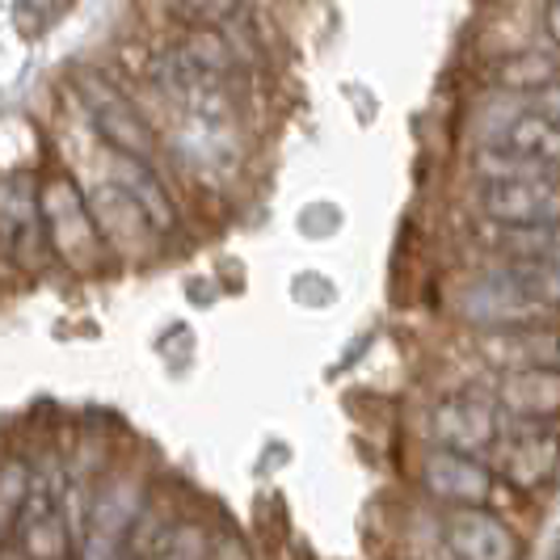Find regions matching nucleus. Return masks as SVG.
Instances as JSON below:
<instances>
[{
    "instance_id": "19",
    "label": "nucleus",
    "mask_w": 560,
    "mask_h": 560,
    "mask_svg": "<svg viewBox=\"0 0 560 560\" xmlns=\"http://www.w3.org/2000/svg\"><path fill=\"white\" fill-rule=\"evenodd\" d=\"M539 30H544V38L560 51V0H544V9H539Z\"/></svg>"
},
{
    "instance_id": "4",
    "label": "nucleus",
    "mask_w": 560,
    "mask_h": 560,
    "mask_svg": "<svg viewBox=\"0 0 560 560\" xmlns=\"http://www.w3.org/2000/svg\"><path fill=\"white\" fill-rule=\"evenodd\" d=\"M489 468L510 493H544L560 477V425L557 421H514L489 451Z\"/></svg>"
},
{
    "instance_id": "14",
    "label": "nucleus",
    "mask_w": 560,
    "mask_h": 560,
    "mask_svg": "<svg viewBox=\"0 0 560 560\" xmlns=\"http://www.w3.org/2000/svg\"><path fill=\"white\" fill-rule=\"evenodd\" d=\"M173 47L190 59L195 68L211 72V77H220V81H232V77L241 72V51H236V43L228 38V30H220V26L186 22V34H182Z\"/></svg>"
},
{
    "instance_id": "15",
    "label": "nucleus",
    "mask_w": 560,
    "mask_h": 560,
    "mask_svg": "<svg viewBox=\"0 0 560 560\" xmlns=\"http://www.w3.org/2000/svg\"><path fill=\"white\" fill-rule=\"evenodd\" d=\"M489 81L505 89V93H523V97H539L544 89H552L560 81V63L552 56H539V51H518V56H505L493 63Z\"/></svg>"
},
{
    "instance_id": "2",
    "label": "nucleus",
    "mask_w": 560,
    "mask_h": 560,
    "mask_svg": "<svg viewBox=\"0 0 560 560\" xmlns=\"http://www.w3.org/2000/svg\"><path fill=\"white\" fill-rule=\"evenodd\" d=\"M72 93H77L81 110L89 114L97 140L106 143L114 156L156 161V127L106 68H97V63L72 68Z\"/></svg>"
},
{
    "instance_id": "21",
    "label": "nucleus",
    "mask_w": 560,
    "mask_h": 560,
    "mask_svg": "<svg viewBox=\"0 0 560 560\" xmlns=\"http://www.w3.org/2000/svg\"><path fill=\"white\" fill-rule=\"evenodd\" d=\"M43 4H47V13H43V26H47V22H56V18L68 9V4H72V0H43Z\"/></svg>"
},
{
    "instance_id": "11",
    "label": "nucleus",
    "mask_w": 560,
    "mask_h": 560,
    "mask_svg": "<svg viewBox=\"0 0 560 560\" xmlns=\"http://www.w3.org/2000/svg\"><path fill=\"white\" fill-rule=\"evenodd\" d=\"M480 354L498 371H523V366L560 371V325L539 320L514 329H480Z\"/></svg>"
},
{
    "instance_id": "6",
    "label": "nucleus",
    "mask_w": 560,
    "mask_h": 560,
    "mask_svg": "<svg viewBox=\"0 0 560 560\" xmlns=\"http://www.w3.org/2000/svg\"><path fill=\"white\" fill-rule=\"evenodd\" d=\"M498 396L480 393V388H455L439 396L430 409V439L434 447L464 451V455H485L502 439V421H498Z\"/></svg>"
},
{
    "instance_id": "23",
    "label": "nucleus",
    "mask_w": 560,
    "mask_h": 560,
    "mask_svg": "<svg viewBox=\"0 0 560 560\" xmlns=\"http://www.w3.org/2000/svg\"><path fill=\"white\" fill-rule=\"evenodd\" d=\"M140 560H152V557H140Z\"/></svg>"
},
{
    "instance_id": "13",
    "label": "nucleus",
    "mask_w": 560,
    "mask_h": 560,
    "mask_svg": "<svg viewBox=\"0 0 560 560\" xmlns=\"http://www.w3.org/2000/svg\"><path fill=\"white\" fill-rule=\"evenodd\" d=\"M127 195H136L143 211L152 215V224L161 228V236H173V232H182V207H177V198L173 190L165 186V177L156 173L152 161H131V156H114V177Z\"/></svg>"
},
{
    "instance_id": "5",
    "label": "nucleus",
    "mask_w": 560,
    "mask_h": 560,
    "mask_svg": "<svg viewBox=\"0 0 560 560\" xmlns=\"http://www.w3.org/2000/svg\"><path fill=\"white\" fill-rule=\"evenodd\" d=\"M418 489L443 510H459V505H493L505 485L480 455L430 447L418 464Z\"/></svg>"
},
{
    "instance_id": "10",
    "label": "nucleus",
    "mask_w": 560,
    "mask_h": 560,
    "mask_svg": "<svg viewBox=\"0 0 560 560\" xmlns=\"http://www.w3.org/2000/svg\"><path fill=\"white\" fill-rule=\"evenodd\" d=\"M89 202H93L97 228H102L114 257H143L148 245L161 241V228L152 224V215L136 202V195H127L118 182H106Z\"/></svg>"
},
{
    "instance_id": "18",
    "label": "nucleus",
    "mask_w": 560,
    "mask_h": 560,
    "mask_svg": "<svg viewBox=\"0 0 560 560\" xmlns=\"http://www.w3.org/2000/svg\"><path fill=\"white\" fill-rule=\"evenodd\" d=\"M173 4L186 13V22L228 30L236 18H245V4H249V0H173Z\"/></svg>"
},
{
    "instance_id": "1",
    "label": "nucleus",
    "mask_w": 560,
    "mask_h": 560,
    "mask_svg": "<svg viewBox=\"0 0 560 560\" xmlns=\"http://www.w3.org/2000/svg\"><path fill=\"white\" fill-rule=\"evenodd\" d=\"M34 202H38V224H43V236H47V249L56 253L68 270L89 275V270H102L114 257L102 228H97L93 202L81 195V186H77V177L68 168L43 173Z\"/></svg>"
},
{
    "instance_id": "22",
    "label": "nucleus",
    "mask_w": 560,
    "mask_h": 560,
    "mask_svg": "<svg viewBox=\"0 0 560 560\" xmlns=\"http://www.w3.org/2000/svg\"><path fill=\"white\" fill-rule=\"evenodd\" d=\"M0 560H30L18 544H0Z\"/></svg>"
},
{
    "instance_id": "9",
    "label": "nucleus",
    "mask_w": 560,
    "mask_h": 560,
    "mask_svg": "<svg viewBox=\"0 0 560 560\" xmlns=\"http://www.w3.org/2000/svg\"><path fill=\"white\" fill-rule=\"evenodd\" d=\"M30 560H72L81 557V539L72 535V523L63 514L56 489L34 480L26 510L18 518V539H13Z\"/></svg>"
},
{
    "instance_id": "16",
    "label": "nucleus",
    "mask_w": 560,
    "mask_h": 560,
    "mask_svg": "<svg viewBox=\"0 0 560 560\" xmlns=\"http://www.w3.org/2000/svg\"><path fill=\"white\" fill-rule=\"evenodd\" d=\"M220 544L215 532L198 518H173L152 535V560H215Z\"/></svg>"
},
{
    "instance_id": "12",
    "label": "nucleus",
    "mask_w": 560,
    "mask_h": 560,
    "mask_svg": "<svg viewBox=\"0 0 560 560\" xmlns=\"http://www.w3.org/2000/svg\"><path fill=\"white\" fill-rule=\"evenodd\" d=\"M493 396L514 421H560V371H502Z\"/></svg>"
},
{
    "instance_id": "7",
    "label": "nucleus",
    "mask_w": 560,
    "mask_h": 560,
    "mask_svg": "<svg viewBox=\"0 0 560 560\" xmlns=\"http://www.w3.org/2000/svg\"><path fill=\"white\" fill-rule=\"evenodd\" d=\"M485 173H560V122L544 110H523L505 118L489 143Z\"/></svg>"
},
{
    "instance_id": "8",
    "label": "nucleus",
    "mask_w": 560,
    "mask_h": 560,
    "mask_svg": "<svg viewBox=\"0 0 560 560\" xmlns=\"http://www.w3.org/2000/svg\"><path fill=\"white\" fill-rule=\"evenodd\" d=\"M439 535L451 560H523V535L493 505L443 510Z\"/></svg>"
},
{
    "instance_id": "17",
    "label": "nucleus",
    "mask_w": 560,
    "mask_h": 560,
    "mask_svg": "<svg viewBox=\"0 0 560 560\" xmlns=\"http://www.w3.org/2000/svg\"><path fill=\"white\" fill-rule=\"evenodd\" d=\"M30 493H34V477L26 464H0V535L18 532V518L26 510Z\"/></svg>"
},
{
    "instance_id": "3",
    "label": "nucleus",
    "mask_w": 560,
    "mask_h": 560,
    "mask_svg": "<svg viewBox=\"0 0 560 560\" xmlns=\"http://www.w3.org/2000/svg\"><path fill=\"white\" fill-rule=\"evenodd\" d=\"M472 207L502 232L560 228V173H480Z\"/></svg>"
},
{
    "instance_id": "20",
    "label": "nucleus",
    "mask_w": 560,
    "mask_h": 560,
    "mask_svg": "<svg viewBox=\"0 0 560 560\" xmlns=\"http://www.w3.org/2000/svg\"><path fill=\"white\" fill-rule=\"evenodd\" d=\"M535 110H544L548 118H557V122H560V81L535 97Z\"/></svg>"
}]
</instances>
